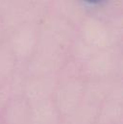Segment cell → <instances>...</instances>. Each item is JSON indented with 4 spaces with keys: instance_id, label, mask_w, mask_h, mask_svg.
Here are the masks:
<instances>
[{
    "instance_id": "6da1fadb",
    "label": "cell",
    "mask_w": 123,
    "mask_h": 124,
    "mask_svg": "<svg viewBox=\"0 0 123 124\" xmlns=\"http://www.w3.org/2000/svg\"><path fill=\"white\" fill-rule=\"evenodd\" d=\"M89 2H97V1H100V0H87Z\"/></svg>"
}]
</instances>
